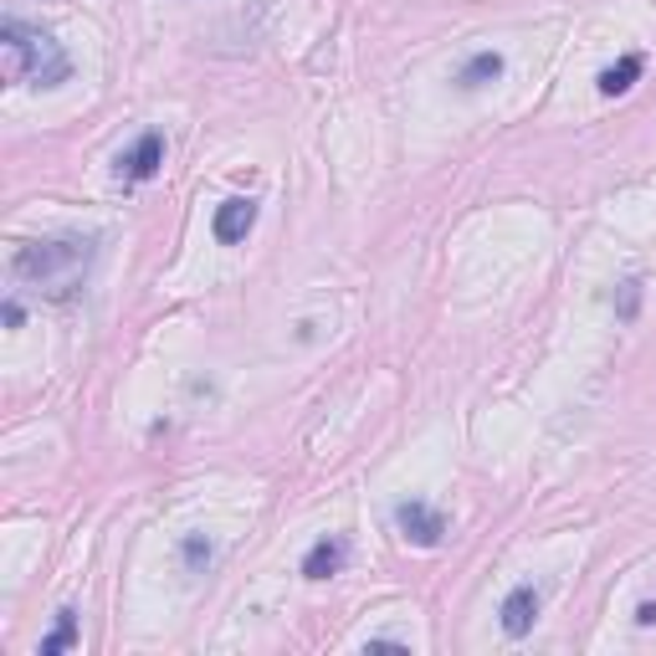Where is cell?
<instances>
[{"label": "cell", "instance_id": "2", "mask_svg": "<svg viewBox=\"0 0 656 656\" xmlns=\"http://www.w3.org/2000/svg\"><path fill=\"white\" fill-rule=\"evenodd\" d=\"M93 262V242H31L16 252V277L41 282L52 297H68Z\"/></svg>", "mask_w": 656, "mask_h": 656}, {"label": "cell", "instance_id": "3", "mask_svg": "<svg viewBox=\"0 0 656 656\" xmlns=\"http://www.w3.org/2000/svg\"><path fill=\"white\" fill-rule=\"evenodd\" d=\"M395 523H401V534L411 538L415 549H436L446 534V518L436 508H426V503H401V508H395Z\"/></svg>", "mask_w": 656, "mask_h": 656}, {"label": "cell", "instance_id": "12", "mask_svg": "<svg viewBox=\"0 0 656 656\" xmlns=\"http://www.w3.org/2000/svg\"><path fill=\"white\" fill-rule=\"evenodd\" d=\"M21 319H27V313H21V303H6V323H11V329H21Z\"/></svg>", "mask_w": 656, "mask_h": 656}, {"label": "cell", "instance_id": "10", "mask_svg": "<svg viewBox=\"0 0 656 656\" xmlns=\"http://www.w3.org/2000/svg\"><path fill=\"white\" fill-rule=\"evenodd\" d=\"M78 642V616L72 610H57V630L41 642V656H57V652H68V646Z\"/></svg>", "mask_w": 656, "mask_h": 656}, {"label": "cell", "instance_id": "9", "mask_svg": "<svg viewBox=\"0 0 656 656\" xmlns=\"http://www.w3.org/2000/svg\"><path fill=\"white\" fill-rule=\"evenodd\" d=\"M493 78H503V57H497V52H477L467 68H462V78H456V82L472 93V88H483V82H493Z\"/></svg>", "mask_w": 656, "mask_h": 656}, {"label": "cell", "instance_id": "13", "mask_svg": "<svg viewBox=\"0 0 656 656\" xmlns=\"http://www.w3.org/2000/svg\"><path fill=\"white\" fill-rule=\"evenodd\" d=\"M636 620H642V626H652V620H656V605H642V616H636Z\"/></svg>", "mask_w": 656, "mask_h": 656}, {"label": "cell", "instance_id": "6", "mask_svg": "<svg viewBox=\"0 0 656 656\" xmlns=\"http://www.w3.org/2000/svg\"><path fill=\"white\" fill-rule=\"evenodd\" d=\"M497 616H503V630H508V636H528L534 620H538V589L534 585H518L508 601H503Z\"/></svg>", "mask_w": 656, "mask_h": 656}, {"label": "cell", "instance_id": "8", "mask_svg": "<svg viewBox=\"0 0 656 656\" xmlns=\"http://www.w3.org/2000/svg\"><path fill=\"white\" fill-rule=\"evenodd\" d=\"M642 68H646L642 57H620L616 68H605V72H601V93H605V98H620V93H630V82L642 78Z\"/></svg>", "mask_w": 656, "mask_h": 656}, {"label": "cell", "instance_id": "4", "mask_svg": "<svg viewBox=\"0 0 656 656\" xmlns=\"http://www.w3.org/2000/svg\"><path fill=\"white\" fill-rule=\"evenodd\" d=\"M160 164H164V139L154 134V129H149V134L129 149V154H119V174H123V180H154Z\"/></svg>", "mask_w": 656, "mask_h": 656}, {"label": "cell", "instance_id": "7", "mask_svg": "<svg viewBox=\"0 0 656 656\" xmlns=\"http://www.w3.org/2000/svg\"><path fill=\"white\" fill-rule=\"evenodd\" d=\"M339 564H344V544H339V538H323V544L309 549V559H303V575L329 579V575H339Z\"/></svg>", "mask_w": 656, "mask_h": 656}, {"label": "cell", "instance_id": "5", "mask_svg": "<svg viewBox=\"0 0 656 656\" xmlns=\"http://www.w3.org/2000/svg\"><path fill=\"white\" fill-rule=\"evenodd\" d=\"M256 226V201H246V195H236V201L215 205V242H246V231Z\"/></svg>", "mask_w": 656, "mask_h": 656}, {"label": "cell", "instance_id": "1", "mask_svg": "<svg viewBox=\"0 0 656 656\" xmlns=\"http://www.w3.org/2000/svg\"><path fill=\"white\" fill-rule=\"evenodd\" d=\"M0 47H6V82L57 88V82L68 78V52H62L47 31L27 27V21H6V27H0Z\"/></svg>", "mask_w": 656, "mask_h": 656}, {"label": "cell", "instance_id": "11", "mask_svg": "<svg viewBox=\"0 0 656 656\" xmlns=\"http://www.w3.org/2000/svg\"><path fill=\"white\" fill-rule=\"evenodd\" d=\"M185 564L195 569V575H201L205 564H211V538H205V534H190V538H185Z\"/></svg>", "mask_w": 656, "mask_h": 656}]
</instances>
